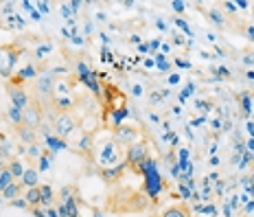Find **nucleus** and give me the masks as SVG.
Returning a JSON list of instances; mask_svg holds the SVG:
<instances>
[{
  "mask_svg": "<svg viewBox=\"0 0 254 217\" xmlns=\"http://www.w3.org/2000/svg\"><path fill=\"white\" fill-rule=\"evenodd\" d=\"M33 213H35V217H49V215H44V213H42L40 209H33Z\"/></svg>",
  "mask_w": 254,
  "mask_h": 217,
  "instance_id": "nucleus-20",
  "label": "nucleus"
},
{
  "mask_svg": "<svg viewBox=\"0 0 254 217\" xmlns=\"http://www.w3.org/2000/svg\"><path fill=\"white\" fill-rule=\"evenodd\" d=\"M13 182H15V180H13V176H11V173H9V169L4 167L2 171H0V193H2L4 189H7L9 184H13Z\"/></svg>",
  "mask_w": 254,
  "mask_h": 217,
  "instance_id": "nucleus-13",
  "label": "nucleus"
},
{
  "mask_svg": "<svg viewBox=\"0 0 254 217\" xmlns=\"http://www.w3.org/2000/svg\"><path fill=\"white\" fill-rule=\"evenodd\" d=\"M208 15H210V20H213V22H217V24H224V18H221V13L217 11V9H213V11H210Z\"/></svg>",
  "mask_w": 254,
  "mask_h": 217,
  "instance_id": "nucleus-17",
  "label": "nucleus"
},
{
  "mask_svg": "<svg viewBox=\"0 0 254 217\" xmlns=\"http://www.w3.org/2000/svg\"><path fill=\"white\" fill-rule=\"evenodd\" d=\"M42 123V108L38 103H31L26 110H22V128L38 130Z\"/></svg>",
  "mask_w": 254,
  "mask_h": 217,
  "instance_id": "nucleus-4",
  "label": "nucleus"
},
{
  "mask_svg": "<svg viewBox=\"0 0 254 217\" xmlns=\"http://www.w3.org/2000/svg\"><path fill=\"white\" fill-rule=\"evenodd\" d=\"M246 211H248V213H250V211H254V202H248V204H246Z\"/></svg>",
  "mask_w": 254,
  "mask_h": 217,
  "instance_id": "nucleus-22",
  "label": "nucleus"
},
{
  "mask_svg": "<svg viewBox=\"0 0 254 217\" xmlns=\"http://www.w3.org/2000/svg\"><path fill=\"white\" fill-rule=\"evenodd\" d=\"M49 217H57V213H55L53 209H49Z\"/></svg>",
  "mask_w": 254,
  "mask_h": 217,
  "instance_id": "nucleus-23",
  "label": "nucleus"
},
{
  "mask_svg": "<svg viewBox=\"0 0 254 217\" xmlns=\"http://www.w3.org/2000/svg\"><path fill=\"white\" fill-rule=\"evenodd\" d=\"M248 35H250V38L254 40V29H248Z\"/></svg>",
  "mask_w": 254,
  "mask_h": 217,
  "instance_id": "nucleus-24",
  "label": "nucleus"
},
{
  "mask_svg": "<svg viewBox=\"0 0 254 217\" xmlns=\"http://www.w3.org/2000/svg\"><path fill=\"white\" fill-rule=\"evenodd\" d=\"M0 92H2V88H0Z\"/></svg>",
  "mask_w": 254,
  "mask_h": 217,
  "instance_id": "nucleus-25",
  "label": "nucleus"
},
{
  "mask_svg": "<svg viewBox=\"0 0 254 217\" xmlns=\"http://www.w3.org/2000/svg\"><path fill=\"white\" fill-rule=\"evenodd\" d=\"M40 193H42V204H51L53 202V191L46 184H40Z\"/></svg>",
  "mask_w": 254,
  "mask_h": 217,
  "instance_id": "nucleus-15",
  "label": "nucleus"
},
{
  "mask_svg": "<svg viewBox=\"0 0 254 217\" xmlns=\"http://www.w3.org/2000/svg\"><path fill=\"white\" fill-rule=\"evenodd\" d=\"M24 200H26V204L29 206H38L42 204V193H40V187H35V189H26V193H24Z\"/></svg>",
  "mask_w": 254,
  "mask_h": 217,
  "instance_id": "nucleus-10",
  "label": "nucleus"
},
{
  "mask_svg": "<svg viewBox=\"0 0 254 217\" xmlns=\"http://www.w3.org/2000/svg\"><path fill=\"white\" fill-rule=\"evenodd\" d=\"M160 217H190V213L184 204H176V206H169V209L162 211Z\"/></svg>",
  "mask_w": 254,
  "mask_h": 217,
  "instance_id": "nucleus-8",
  "label": "nucleus"
},
{
  "mask_svg": "<svg viewBox=\"0 0 254 217\" xmlns=\"http://www.w3.org/2000/svg\"><path fill=\"white\" fill-rule=\"evenodd\" d=\"M35 86H38V92H40V94L49 97L51 90H53V79H51V77H40L38 81H35Z\"/></svg>",
  "mask_w": 254,
  "mask_h": 217,
  "instance_id": "nucleus-11",
  "label": "nucleus"
},
{
  "mask_svg": "<svg viewBox=\"0 0 254 217\" xmlns=\"http://www.w3.org/2000/svg\"><path fill=\"white\" fill-rule=\"evenodd\" d=\"M77 128V119L72 116L70 112H62L55 116V123H53V130H55L57 136H62V139H66V136H70L72 132Z\"/></svg>",
  "mask_w": 254,
  "mask_h": 217,
  "instance_id": "nucleus-3",
  "label": "nucleus"
},
{
  "mask_svg": "<svg viewBox=\"0 0 254 217\" xmlns=\"http://www.w3.org/2000/svg\"><path fill=\"white\" fill-rule=\"evenodd\" d=\"M9 94H11V103H13L18 110H26L31 103H33V101L29 99V94H26L22 88H18V86H9Z\"/></svg>",
  "mask_w": 254,
  "mask_h": 217,
  "instance_id": "nucleus-5",
  "label": "nucleus"
},
{
  "mask_svg": "<svg viewBox=\"0 0 254 217\" xmlns=\"http://www.w3.org/2000/svg\"><path fill=\"white\" fill-rule=\"evenodd\" d=\"M15 64H18V49L0 46V77H11Z\"/></svg>",
  "mask_w": 254,
  "mask_h": 217,
  "instance_id": "nucleus-2",
  "label": "nucleus"
},
{
  "mask_svg": "<svg viewBox=\"0 0 254 217\" xmlns=\"http://www.w3.org/2000/svg\"><path fill=\"white\" fill-rule=\"evenodd\" d=\"M22 187H24V184L15 180V182H13V184H9V187L4 189V191L0 193V195H2L4 200H11V202H13V200H18V198H20V193H22Z\"/></svg>",
  "mask_w": 254,
  "mask_h": 217,
  "instance_id": "nucleus-9",
  "label": "nucleus"
},
{
  "mask_svg": "<svg viewBox=\"0 0 254 217\" xmlns=\"http://www.w3.org/2000/svg\"><path fill=\"white\" fill-rule=\"evenodd\" d=\"M173 7H176V11H182L184 4H182V2H173Z\"/></svg>",
  "mask_w": 254,
  "mask_h": 217,
  "instance_id": "nucleus-21",
  "label": "nucleus"
},
{
  "mask_svg": "<svg viewBox=\"0 0 254 217\" xmlns=\"http://www.w3.org/2000/svg\"><path fill=\"white\" fill-rule=\"evenodd\" d=\"M116 141L125 147H131L134 143H138V132L131 128H119L116 130Z\"/></svg>",
  "mask_w": 254,
  "mask_h": 217,
  "instance_id": "nucleus-6",
  "label": "nucleus"
},
{
  "mask_svg": "<svg viewBox=\"0 0 254 217\" xmlns=\"http://www.w3.org/2000/svg\"><path fill=\"white\" fill-rule=\"evenodd\" d=\"M31 156H33V158H42V149H40V147L38 145H31Z\"/></svg>",
  "mask_w": 254,
  "mask_h": 217,
  "instance_id": "nucleus-18",
  "label": "nucleus"
},
{
  "mask_svg": "<svg viewBox=\"0 0 254 217\" xmlns=\"http://www.w3.org/2000/svg\"><path fill=\"white\" fill-rule=\"evenodd\" d=\"M20 139L26 141V143H35V134H33V130H29V128H20Z\"/></svg>",
  "mask_w": 254,
  "mask_h": 217,
  "instance_id": "nucleus-16",
  "label": "nucleus"
},
{
  "mask_svg": "<svg viewBox=\"0 0 254 217\" xmlns=\"http://www.w3.org/2000/svg\"><path fill=\"white\" fill-rule=\"evenodd\" d=\"M20 182H22L26 189L40 187V171H38V169H33V167H26V171H24V176H22Z\"/></svg>",
  "mask_w": 254,
  "mask_h": 217,
  "instance_id": "nucleus-7",
  "label": "nucleus"
},
{
  "mask_svg": "<svg viewBox=\"0 0 254 217\" xmlns=\"http://www.w3.org/2000/svg\"><path fill=\"white\" fill-rule=\"evenodd\" d=\"M127 165L131 167H142L147 160H149V145L145 141L134 143L131 147H127Z\"/></svg>",
  "mask_w": 254,
  "mask_h": 217,
  "instance_id": "nucleus-1",
  "label": "nucleus"
},
{
  "mask_svg": "<svg viewBox=\"0 0 254 217\" xmlns=\"http://www.w3.org/2000/svg\"><path fill=\"white\" fill-rule=\"evenodd\" d=\"M40 165H42V167H40V171H44V169H49V160H46V158L42 156V158H40Z\"/></svg>",
  "mask_w": 254,
  "mask_h": 217,
  "instance_id": "nucleus-19",
  "label": "nucleus"
},
{
  "mask_svg": "<svg viewBox=\"0 0 254 217\" xmlns=\"http://www.w3.org/2000/svg\"><path fill=\"white\" fill-rule=\"evenodd\" d=\"M9 119H11L13 123L18 125V128H22V110H18L15 105H11V108H9Z\"/></svg>",
  "mask_w": 254,
  "mask_h": 217,
  "instance_id": "nucleus-14",
  "label": "nucleus"
},
{
  "mask_svg": "<svg viewBox=\"0 0 254 217\" xmlns=\"http://www.w3.org/2000/svg\"><path fill=\"white\" fill-rule=\"evenodd\" d=\"M7 169H9V173L13 176V180H22L24 171H26V169L22 167V162H20V160H11V162L7 165Z\"/></svg>",
  "mask_w": 254,
  "mask_h": 217,
  "instance_id": "nucleus-12",
  "label": "nucleus"
}]
</instances>
